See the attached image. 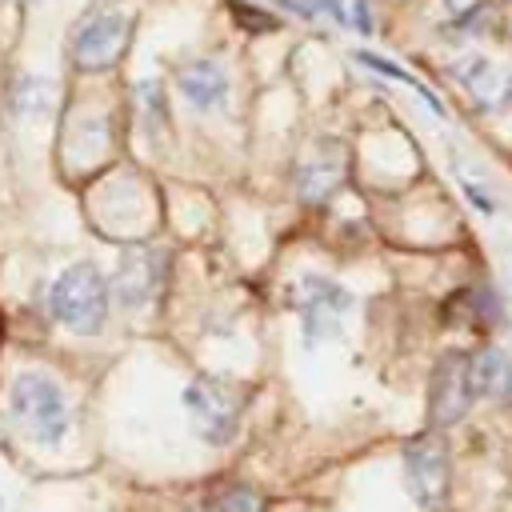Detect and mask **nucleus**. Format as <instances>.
<instances>
[{
	"mask_svg": "<svg viewBox=\"0 0 512 512\" xmlns=\"http://www.w3.org/2000/svg\"><path fill=\"white\" fill-rule=\"evenodd\" d=\"M260 508H264V504H260V496H256L252 488L232 484V488L212 492V496L204 500V508H200V512H260Z\"/></svg>",
	"mask_w": 512,
	"mask_h": 512,
	"instance_id": "14",
	"label": "nucleus"
},
{
	"mask_svg": "<svg viewBox=\"0 0 512 512\" xmlns=\"http://www.w3.org/2000/svg\"><path fill=\"white\" fill-rule=\"evenodd\" d=\"M460 188L468 192V200H472V204H476V208H480L484 216H492V212H496V204H492V200H488V196H484V192H480V188H476L472 180H464V176H460Z\"/></svg>",
	"mask_w": 512,
	"mask_h": 512,
	"instance_id": "15",
	"label": "nucleus"
},
{
	"mask_svg": "<svg viewBox=\"0 0 512 512\" xmlns=\"http://www.w3.org/2000/svg\"><path fill=\"white\" fill-rule=\"evenodd\" d=\"M184 404L192 412V424H196L200 440L228 444L236 436V428H240V400H236V392L228 384L200 376V380H192L184 388Z\"/></svg>",
	"mask_w": 512,
	"mask_h": 512,
	"instance_id": "5",
	"label": "nucleus"
},
{
	"mask_svg": "<svg viewBox=\"0 0 512 512\" xmlns=\"http://www.w3.org/2000/svg\"><path fill=\"white\" fill-rule=\"evenodd\" d=\"M176 84H180L184 100L192 108H200V112H212V108H220L228 100V76H224V68L216 60H192L188 68H180Z\"/></svg>",
	"mask_w": 512,
	"mask_h": 512,
	"instance_id": "10",
	"label": "nucleus"
},
{
	"mask_svg": "<svg viewBox=\"0 0 512 512\" xmlns=\"http://www.w3.org/2000/svg\"><path fill=\"white\" fill-rule=\"evenodd\" d=\"M340 176H344V160H340V152L332 148V156L304 160L296 184H300V196H304V200H324V196L340 184Z\"/></svg>",
	"mask_w": 512,
	"mask_h": 512,
	"instance_id": "12",
	"label": "nucleus"
},
{
	"mask_svg": "<svg viewBox=\"0 0 512 512\" xmlns=\"http://www.w3.org/2000/svg\"><path fill=\"white\" fill-rule=\"evenodd\" d=\"M356 60H360L364 68L380 72V76H392V80L408 84V88H412V92H416V96H420V100H424V104H428V108H432L436 116H444V104H440V96H436L432 88H424V84H420V80H416V76H412L408 68H400V64H392V60H384V56H376V52H364V48L356 52Z\"/></svg>",
	"mask_w": 512,
	"mask_h": 512,
	"instance_id": "13",
	"label": "nucleus"
},
{
	"mask_svg": "<svg viewBox=\"0 0 512 512\" xmlns=\"http://www.w3.org/2000/svg\"><path fill=\"white\" fill-rule=\"evenodd\" d=\"M296 312H300V328H304V340L308 344H320V340H332L340 336V320L352 312V292L340 288L336 280H324V276H304L296 296H292Z\"/></svg>",
	"mask_w": 512,
	"mask_h": 512,
	"instance_id": "3",
	"label": "nucleus"
},
{
	"mask_svg": "<svg viewBox=\"0 0 512 512\" xmlns=\"http://www.w3.org/2000/svg\"><path fill=\"white\" fill-rule=\"evenodd\" d=\"M108 296L112 288L96 264H68L48 288V312L56 324L92 336L108 320Z\"/></svg>",
	"mask_w": 512,
	"mask_h": 512,
	"instance_id": "1",
	"label": "nucleus"
},
{
	"mask_svg": "<svg viewBox=\"0 0 512 512\" xmlns=\"http://www.w3.org/2000/svg\"><path fill=\"white\" fill-rule=\"evenodd\" d=\"M12 416L40 444H60L68 432V404L56 380L44 372H20L12 380Z\"/></svg>",
	"mask_w": 512,
	"mask_h": 512,
	"instance_id": "2",
	"label": "nucleus"
},
{
	"mask_svg": "<svg viewBox=\"0 0 512 512\" xmlns=\"http://www.w3.org/2000/svg\"><path fill=\"white\" fill-rule=\"evenodd\" d=\"M160 280H164V252H152V248L132 252V256H124V264H120L116 296H120L128 308H140V304H148V300L156 296Z\"/></svg>",
	"mask_w": 512,
	"mask_h": 512,
	"instance_id": "9",
	"label": "nucleus"
},
{
	"mask_svg": "<svg viewBox=\"0 0 512 512\" xmlns=\"http://www.w3.org/2000/svg\"><path fill=\"white\" fill-rule=\"evenodd\" d=\"M472 372H476V392L480 396H496V400H512V356L500 348H484L472 356Z\"/></svg>",
	"mask_w": 512,
	"mask_h": 512,
	"instance_id": "11",
	"label": "nucleus"
},
{
	"mask_svg": "<svg viewBox=\"0 0 512 512\" xmlns=\"http://www.w3.org/2000/svg\"><path fill=\"white\" fill-rule=\"evenodd\" d=\"M128 16L124 12H100L92 16L76 36H72V60L76 68L84 72H104L112 68L120 56H124V44H128Z\"/></svg>",
	"mask_w": 512,
	"mask_h": 512,
	"instance_id": "7",
	"label": "nucleus"
},
{
	"mask_svg": "<svg viewBox=\"0 0 512 512\" xmlns=\"http://www.w3.org/2000/svg\"><path fill=\"white\" fill-rule=\"evenodd\" d=\"M312 4H316V8H324V12H328V16L336 20V24H348V16H344V8H340V0H312Z\"/></svg>",
	"mask_w": 512,
	"mask_h": 512,
	"instance_id": "17",
	"label": "nucleus"
},
{
	"mask_svg": "<svg viewBox=\"0 0 512 512\" xmlns=\"http://www.w3.org/2000/svg\"><path fill=\"white\" fill-rule=\"evenodd\" d=\"M452 76L476 100V108H484V112H508L512 108V68L492 64L484 56H464L460 64H452Z\"/></svg>",
	"mask_w": 512,
	"mask_h": 512,
	"instance_id": "8",
	"label": "nucleus"
},
{
	"mask_svg": "<svg viewBox=\"0 0 512 512\" xmlns=\"http://www.w3.org/2000/svg\"><path fill=\"white\" fill-rule=\"evenodd\" d=\"M464 4H468V0H448V8H456V12H460Z\"/></svg>",
	"mask_w": 512,
	"mask_h": 512,
	"instance_id": "19",
	"label": "nucleus"
},
{
	"mask_svg": "<svg viewBox=\"0 0 512 512\" xmlns=\"http://www.w3.org/2000/svg\"><path fill=\"white\" fill-rule=\"evenodd\" d=\"M404 480L424 512H440L448 500V452L436 436H420L404 448Z\"/></svg>",
	"mask_w": 512,
	"mask_h": 512,
	"instance_id": "6",
	"label": "nucleus"
},
{
	"mask_svg": "<svg viewBox=\"0 0 512 512\" xmlns=\"http://www.w3.org/2000/svg\"><path fill=\"white\" fill-rule=\"evenodd\" d=\"M356 28H360L364 36L372 32V20H368V4H364V0H356Z\"/></svg>",
	"mask_w": 512,
	"mask_h": 512,
	"instance_id": "18",
	"label": "nucleus"
},
{
	"mask_svg": "<svg viewBox=\"0 0 512 512\" xmlns=\"http://www.w3.org/2000/svg\"><path fill=\"white\" fill-rule=\"evenodd\" d=\"M272 4H280V8L296 12L300 20H316V4H312V0H272Z\"/></svg>",
	"mask_w": 512,
	"mask_h": 512,
	"instance_id": "16",
	"label": "nucleus"
},
{
	"mask_svg": "<svg viewBox=\"0 0 512 512\" xmlns=\"http://www.w3.org/2000/svg\"><path fill=\"white\" fill-rule=\"evenodd\" d=\"M476 372L468 352H444L432 368V392H428V416L432 424H456L476 404Z\"/></svg>",
	"mask_w": 512,
	"mask_h": 512,
	"instance_id": "4",
	"label": "nucleus"
}]
</instances>
